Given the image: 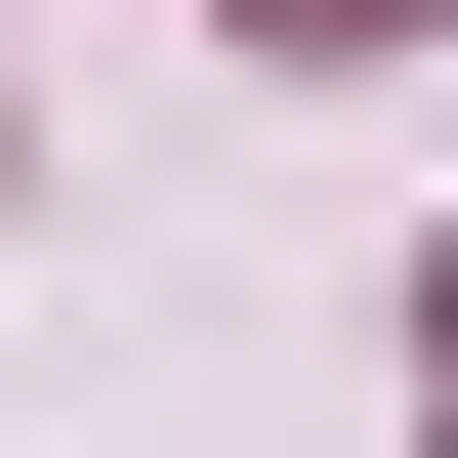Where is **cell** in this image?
I'll return each mask as SVG.
<instances>
[{
    "mask_svg": "<svg viewBox=\"0 0 458 458\" xmlns=\"http://www.w3.org/2000/svg\"><path fill=\"white\" fill-rule=\"evenodd\" d=\"M250 42H375V0H250Z\"/></svg>",
    "mask_w": 458,
    "mask_h": 458,
    "instance_id": "6da1fadb",
    "label": "cell"
}]
</instances>
